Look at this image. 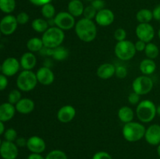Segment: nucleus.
I'll return each instance as SVG.
<instances>
[{
  "instance_id": "1",
  "label": "nucleus",
  "mask_w": 160,
  "mask_h": 159,
  "mask_svg": "<svg viewBox=\"0 0 160 159\" xmlns=\"http://www.w3.org/2000/svg\"><path fill=\"white\" fill-rule=\"evenodd\" d=\"M74 30L78 38L87 43L95 40L97 36V26L95 22L84 17L77 22Z\"/></svg>"
},
{
  "instance_id": "2",
  "label": "nucleus",
  "mask_w": 160,
  "mask_h": 159,
  "mask_svg": "<svg viewBox=\"0 0 160 159\" xmlns=\"http://www.w3.org/2000/svg\"><path fill=\"white\" fill-rule=\"evenodd\" d=\"M145 129L146 128L142 123L132 121L125 123L122 129V133L127 141L134 143L139 141L145 137Z\"/></svg>"
},
{
  "instance_id": "3",
  "label": "nucleus",
  "mask_w": 160,
  "mask_h": 159,
  "mask_svg": "<svg viewBox=\"0 0 160 159\" xmlns=\"http://www.w3.org/2000/svg\"><path fill=\"white\" fill-rule=\"evenodd\" d=\"M65 39V34L62 30L57 26H50L42 37L44 46L48 48H56L62 45Z\"/></svg>"
},
{
  "instance_id": "4",
  "label": "nucleus",
  "mask_w": 160,
  "mask_h": 159,
  "mask_svg": "<svg viewBox=\"0 0 160 159\" xmlns=\"http://www.w3.org/2000/svg\"><path fill=\"white\" fill-rule=\"evenodd\" d=\"M136 115L141 123H151L157 115L156 104L148 99L140 101L136 107Z\"/></svg>"
},
{
  "instance_id": "5",
  "label": "nucleus",
  "mask_w": 160,
  "mask_h": 159,
  "mask_svg": "<svg viewBox=\"0 0 160 159\" xmlns=\"http://www.w3.org/2000/svg\"><path fill=\"white\" fill-rule=\"evenodd\" d=\"M38 83L36 73L32 70H23L17 78V86L20 91L29 92L34 90Z\"/></svg>"
},
{
  "instance_id": "6",
  "label": "nucleus",
  "mask_w": 160,
  "mask_h": 159,
  "mask_svg": "<svg viewBox=\"0 0 160 159\" xmlns=\"http://www.w3.org/2000/svg\"><path fill=\"white\" fill-rule=\"evenodd\" d=\"M136 52L137 51L135 49L134 43L129 40L117 41L114 48L116 56L122 61L131 60L134 57Z\"/></svg>"
},
{
  "instance_id": "7",
  "label": "nucleus",
  "mask_w": 160,
  "mask_h": 159,
  "mask_svg": "<svg viewBox=\"0 0 160 159\" xmlns=\"http://www.w3.org/2000/svg\"><path fill=\"white\" fill-rule=\"evenodd\" d=\"M153 86L154 83L152 78L145 75L138 76L132 82L133 91L138 94L141 96L149 94L152 90Z\"/></svg>"
},
{
  "instance_id": "8",
  "label": "nucleus",
  "mask_w": 160,
  "mask_h": 159,
  "mask_svg": "<svg viewBox=\"0 0 160 159\" xmlns=\"http://www.w3.org/2000/svg\"><path fill=\"white\" fill-rule=\"evenodd\" d=\"M55 26L62 31H69L73 28L76 24L75 17L69 12H59L54 17Z\"/></svg>"
},
{
  "instance_id": "9",
  "label": "nucleus",
  "mask_w": 160,
  "mask_h": 159,
  "mask_svg": "<svg viewBox=\"0 0 160 159\" xmlns=\"http://www.w3.org/2000/svg\"><path fill=\"white\" fill-rule=\"evenodd\" d=\"M135 34L138 40L148 43L152 41L155 37V29L152 24L148 23H139L135 29Z\"/></svg>"
},
{
  "instance_id": "10",
  "label": "nucleus",
  "mask_w": 160,
  "mask_h": 159,
  "mask_svg": "<svg viewBox=\"0 0 160 159\" xmlns=\"http://www.w3.org/2000/svg\"><path fill=\"white\" fill-rule=\"evenodd\" d=\"M18 23L16 17L11 14L5 16L1 20H0V31L2 34L4 35H11L13 34L17 30Z\"/></svg>"
},
{
  "instance_id": "11",
  "label": "nucleus",
  "mask_w": 160,
  "mask_h": 159,
  "mask_svg": "<svg viewBox=\"0 0 160 159\" xmlns=\"http://www.w3.org/2000/svg\"><path fill=\"white\" fill-rule=\"evenodd\" d=\"M18 154V147L14 142L2 141L0 147V156L3 159H17Z\"/></svg>"
},
{
  "instance_id": "12",
  "label": "nucleus",
  "mask_w": 160,
  "mask_h": 159,
  "mask_svg": "<svg viewBox=\"0 0 160 159\" xmlns=\"http://www.w3.org/2000/svg\"><path fill=\"white\" fill-rule=\"evenodd\" d=\"M20 68V61L14 57H9L2 63V73L7 77L12 76L18 73Z\"/></svg>"
},
{
  "instance_id": "13",
  "label": "nucleus",
  "mask_w": 160,
  "mask_h": 159,
  "mask_svg": "<svg viewBox=\"0 0 160 159\" xmlns=\"http://www.w3.org/2000/svg\"><path fill=\"white\" fill-rule=\"evenodd\" d=\"M145 140L148 144L158 146L160 143V125L152 124L145 129Z\"/></svg>"
},
{
  "instance_id": "14",
  "label": "nucleus",
  "mask_w": 160,
  "mask_h": 159,
  "mask_svg": "<svg viewBox=\"0 0 160 159\" xmlns=\"http://www.w3.org/2000/svg\"><path fill=\"white\" fill-rule=\"evenodd\" d=\"M115 20V15L113 12L109 9H102L98 11L95 17V23L101 26H108L112 24Z\"/></svg>"
},
{
  "instance_id": "15",
  "label": "nucleus",
  "mask_w": 160,
  "mask_h": 159,
  "mask_svg": "<svg viewBox=\"0 0 160 159\" xmlns=\"http://www.w3.org/2000/svg\"><path fill=\"white\" fill-rule=\"evenodd\" d=\"M26 147L31 153L42 154L45 151L46 143L42 137L38 136H32L28 139Z\"/></svg>"
},
{
  "instance_id": "16",
  "label": "nucleus",
  "mask_w": 160,
  "mask_h": 159,
  "mask_svg": "<svg viewBox=\"0 0 160 159\" xmlns=\"http://www.w3.org/2000/svg\"><path fill=\"white\" fill-rule=\"evenodd\" d=\"M38 82L44 86H48L55 80V75L52 70L46 66H42L36 73Z\"/></svg>"
},
{
  "instance_id": "17",
  "label": "nucleus",
  "mask_w": 160,
  "mask_h": 159,
  "mask_svg": "<svg viewBox=\"0 0 160 159\" xmlns=\"http://www.w3.org/2000/svg\"><path fill=\"white\" fill-rule=\"evenodd\" d=\"M76 116V109L70 104L62 106L57 112V118L60 123H68Z\"/></svg>"
},
{
  "instance_id": "18",
  "label": "nucleus",
  "mask_w": 160,
  "mask_h": 159,
  "mask_svg": "<svg viewBox=\"0 0 160 159\" xmlns=\"http://www.w3.org/2000/svg\"><path fill=\"white\" fill-rule=\"evenodd\" d=\"M20 64L23 70H32L37 64V57L31 51L25 52L20 57Z\"/></svg>"
},
{
  "instance_id": "19",
  "label": "nucleus",
  "mask_w": 160,
  "mask_h": 159,
  "mask_svg": "<svg viewBox=\"0 0 160 159\" xmlns=\"http://www.w3.org/2000/svg\"><path fill=\"white\" fill-rule=\"evenodd\" d=\"M35 104L33 100L31 98H21L17 104H15L16 111L17 112L23 115H27V114H30L34 111Z\"/></svg>"
},
{
  "instance_id": "20",
  "label": "nucleus",
  "mask_w": 160,
  "mask_h": 159,
  "mask_svg": "<svg viewBox=\"0 0 160 159\" xmlns=\"http://www.w3.org/2000/svg\"><path fill=\"white\" fill-rule=\"evenodd\" d=\"M116 66L112 63L106 62L98 67L96 71V74L100 79L108 80L115 75Z\"/></svg>"
},
{
  "instance_id": "21",
  "label": "nucleus",
  "mask_w": 160,
  "mask_h": 159,
  "mask_svg": "<svg viewBox=\"0 0 160 159\" xmlns=\"http://www.w3.org/2000/svg\"><path fill=\"white\" fill-rule=\"evenodd\" d=\"M15 105L9 102H5L0 104V120L3 123L12 119L16 113Z\"/></svg>"
},
{
  "instance_id": "22",
  "label": "nucleus",
  "mask_w": 160,
  "mask_h": 159,
  "mask_svg": "<svg viewBox=\"0 0 160 159\" xmlns=\"http://www.w3.org/2000/svg\"><path fill=\"white\" fill-rule=\"evenodd\" d=\"M139 69H140V71L142 72V74L145 75V76H149V75L154 73L156 71V63L154 59L146 58L140 62Z\"/></svg>"
},
{
  "instance_id": "23",
  "label": "nucleus",
  "mask_w": 160,
  "mask_h": 159,
  "mask_svg": "<svg viewBox=\"0 0 160 159\" xmlns=\"http://www.w3.org/2000/svg\"><path fill=\"white\" fill-rule=\"evenodd\" d=\"M84 6L81 0H71L68 3V12L74 17L83 15Z\"/></svg>"
},
{
  "instance_id": "24",
  "label": "nucleus",
  "mask_w": 160,
  "mask_h": 159,
  "mask_svg": "<svg viewBox=\"0 0 160 159\" xmlns=\"http://www.w3.org/2000/svg\"><path fill=\"white\" fill-rule=\"evenodd\" d=\"M118 118L122 123H128L132 122L134 117V112L133 109L129 106H123L118 111Z\"/></svg>"
},
{
  "instance_id": "25",
  "label": "nucleus",
  "mask_w": 160,
  "mask_h": 159,
  "mask_svg": "<svg viewBox=\"0 0 160 159\" xmlns=\"http://www.w3.org/2000/svg\"><path fill=\"white\" fill-rule=\"evenodd\" d=\"M31 27L35 32L43 34L50 26L48 25V20H46L45 19L36 18L31 23Z\"/></svg>"
},
{
  "instance_id": "26",
  "label": "nucleus",
  "mask_w": 160,
  "mask_h": 159,
  "mask_svg": "<svg viewBox=\"0 0 160 159\" xmlns=\"http://www.w3.org/2000/svg\"><path fill=\"white\" fill-rule=\"evenodd\" d=\"M44 47L42 38L34 37L30 38L27 42V48L31 52H39Z\"/></svg>"
},
{
  "instance_id": "27",
  "label": "nucleus",
  "mask_w": 160,
  "mask_h": 159,
  "mask_svg": "<svg viewBox=\"0 0 160 159\" xmlns=\"http://www.w3.org/2000/svg\"><path fill=\"white\" fill-rule=\"evenodd\" d=\"M136 19L139 23H148L153 19L152 11L148 9H142L136 14Z\"/></svg>"
},
{
  "instance_id": "28",
  "label": "nucleus",
  "mask_w": 160,
  "mask_h": 159,
  "mask_svg": "<svg viewBox=\"0 0 160 159\" xmlns=\"http://www.w3.org/2000/svg\"><path fill=\"white\" fill-rule=\"evenodd\" d=\"M69 56V51L64 46L57 47L52 49V57L56 61H63Z\"/></svg>"
},
{
  "instance_id": "29",
  "label": "nucleus",
  "mask_w": 160,
  "mask_h": 159,
  "mask_svg": "<svg viewBox=\"0 0 160 159\" xmlns=\"http://www.w3.org/2000/svg\"><path fill=\"white\" fill-rule=\"evenodd\" d=\"M144 51H145V55L148 59H155L159 55V47L152 42H148L146 44V47H145V49Z\"/></svg>"
},
{
  "instance_id": "30",
  "label": "nucleus",
  "mask_w": 160,
  "mask_h": 159,
  "mask_svg": "<svg viewBox=\"0 0 160 159\" xmlns=\"http://www.w3.org/2000/svg\"><path fill=\"white\" fill-rule=\"evenodd\" d=\"M41 12H42V15L43 16V17H45V19H47V20L54 18L56 15V8L51 2L42 6Z\"/></svg>"
},
{
  "instance_id": "31",
  "label": "nucleus",
  "mask_w": 160,
  "mask_h": 159,
  "mask_svg": "<svg viewBox=\"0 0 160 159\" xmlns=\"http://www.w3.org/2000/svg\"><path fill=\"white\" fill-rule=\"evenodd\" d=\"M16 8V0H0V10L4 13L10 14Z\"/></svg>"
},
{
  "instance_id": "32",
  "label": "nucleus",
  "mask_w": 160,
  "mask_h": 159,
  "mask_svg": "<svg viewBox=\"0 0 160 159\" xmlns=\"http://www.w3.org/2000/svg\"><path fill=\"white\" fill-rule=\"evenodd\" d=\"M22 98L21 93H20V90H17V89H14L12 90L9 92V95H8V102L10 103V104L15 105Z\"/></svg>"
},
{
  "instance_id": "33",
  "label": "nucleus",
  "mask_w": 160,
  "mask_h": 159,
  "mask_svg": "<svg viewBox=\"0 0 160 159\" xmlns=\"http://www.w3.org/2000/svg\"><path fill=\"white\" fill-rule=\"evenodd\" d=\"M45 159H68L67 154L61 150H52L48 153Z\"/></svg>"
},
{
  "instance_id": "34",
  "label": "nucleus",
  "mask_w": 160,
  "mask_h": 159,
  "mask_svg": "<svg viewBox=\"0 0 160 159\" xmlns=\"http://www.w3.org/2000/svg\"><path fill=\"white\" fill-rule=\"evenodd\" d=\"M97 12L98 11L92 5H90V6H88L86 7H84L83 16H84V18L93 20V19H95V17H96Z\"/></svg>"
},
{
  "instance_id": "35",
  "label": "nucleus",
  "mask_w": 160,
  "mask_h": 159,
  "mask_svg": "<svg viewBox=\"0 0 160 159\" xmlns=\"http://www.w3.org/2000/svg\"><path fill=\"white\" fill-rule=\"evenodd\" d=\"M4 137L5 140L7 141L10 142H15L16 140L17 139L18 136H17V132L15 129L13 128H9L4 132Z\"/></svg>"
},
{
  "instance_id": "36",
  "label": "nucleus",
  "mask_w": 160,
  "mask_h": 159,
  "mask_svg": "<svg viewBox=\"0 0 160 159\" xmlns=\"http://www.w3.org/2000/svg\"><path fill=\"white\" fill-rule=\"evenodd\" d=\"M115 76L119 79H124L128 76V69L124 65H117L116 66Z\"/></svg>"
},
{
  "instance_id": "37",
  "label": "nucleus",
  "mask_w": 160,
  "mask_h": 159,
  "mask_svg": "<svg viewBox=\"0 0 160 159\" xmlns=\"http://www.w3.org/2000/svg\"><path fill=\"white\" fill-rule=\"evenodd\" d=\"M127 37V32L123 28L120 27L117 28L114 32V38L117 41H121L126 40Z\"/></svg>"
},
{
  "instance_id": "38",
  "label": "nucleus",
  "mask_w": 160,
  "mask_h": 159,
  "mask_svg": "<svg viewBox=\"0 0 160 159\" xmlns=\"http://www.w3.org/2000/svg\"><path fill=\"white\" fill-rule=\"evenodd\" d=\"M16 18H17L18 24L20 25L26 24V23H28V21L30 20L29 15L25 12H21L20 13H18L17 17H16Z\"/></svg>"
},
{
  "instance_id": "39",
  "label": "nucleus",
  "mask_w": 160,
  "mask_h": 159,
  "mask_svg": "<svg viewBox=\"0 0 160 159\" xmlns=\"http://www.w3.org/2000/svg\"><path fill=\"white\" fill-rule=\"evenodd\" d=\"M140 98L141 95H139L138 94L133 91L132 93H131L128 95V103L132 104V105H138L139 104V102H140Z\"/></svg>"
},
{
  "instance_id": "40",
  "label": "nucleus",
  "mask_w": 160,
  "mask_h": 159,
  "mask_svg": "<svg viewBox=\"0 0 160 159\" xmlns=\"http://www.w3.org/2000/svg\"><path fill=\"white\" fill-rule=\"evenodd\" d=\"M92 159H112V157L106 151H98L94 154Z\"/></svg>"
},
{
  "instance_id": "41",
  "label": "nucleus",
  "mask_w": 160,
  "mask_h": 159,
  "mask_svg": "<svg viewBox=\"0 0 160 159\" xmlns=\"http://www.w3.org/2000/svg\"><path fill=\"white\" fill-rule=\"evenodd\" d=\"M92 5L97 11H100L102 9H105V6H106V2H105L104 0H93L92 2Z\"/></svg>"
},
{
  "instance_id": "42",
  "label": "nucleus",
  "mask_w": 160,
  "mask_h": 159,
  "mask_svg": "<svg viewBox=\"0 0 160 159\" xmlns=\"http://www.w3.org/2000/svg\"><path fill=\"white\" fill-rule=\"evenodd\" d=\"M8 79L7 76H5L4 74L1 73L0 74V91L4 90L8 86Z\"/></svg>"
},
{
  "instance_id": "43",
  "label": "nucleus",
  "mask_w": 160,
  "mask_h": 159,
  "mask_svg": "<svg viewBox=\"0 0 160 159\" xmlns=\"http://www.w3.org/2000/svg\"><path fill=\"white\" fill-rule=\"evenodd\" d=\"M146 44L145 42H144L143 41L138 40L137 41L134 43V46H135V49L137 51H144L145 49V47H146Z\"/></svg>"
},
{
  "instance_id": "44",
  "label": "nucleus",
  "mask_w": 160,
  "mask_h": 159,
  "mask_svg": "<svg viewBox=\"0 0 160 159\" xmlns=\"http://www.w3.org/2000/svg\"><path fill=\"white\" fill-rule=\"evenodd\" d=\"M152 14L153 19H155L160 23V4L154 8V9L152 10Z\"/></svg>"
},
{
  "instance_id": "45",
  "label": "nucleus",
  "mask_w": 160,
  "mask_h": 159,
  "mask_svg": "<svg viewBox=\"0 0 160 159\" xmlns=\"http://www.w3.org/2000/svg\"><path fill=\"white\" fill-rule=\"evenodd\" d=\"M29 2H31L34 6H42L44 5L47 4V3L51 2L52 0H29Z\"/></svg>"
},
{
  "instance_id": "46",
  "label": "nucleus",
  "mask_w": 160,
  "mask_h": 159,
  "mask_svg": "<svg viewBox=\"0 0 160 159\" xmlns=\"http://www.w3.org/2000/svg\"><path fill=\"white\" fill-rule=\"evenodd\" d=\"M27 141H28V140H26L23 137H17V139L15 141V143L17 144V147H23L27 146Z\"/></svg>"
},
{
  "instance_id": "47",
  "label": "nucleus",
  "mask_w": 160,
  "mask_h": 159,
  "mask_svg": "<svg viewBox=\"0 0 160 159\" xmlns=\"http://www.w3.org/2000/svg\"><path fill=\"white\" fill-rule=\"evenodd\" d=\"M39 52L41 53V55H42L52 56V48H46V47L44 46L43 48H42V49Z\"/></svg>"
},
{
  "instance_id": "48",
  "label": "nucleus",
  "mask_w": 160,
  "mask_h": 159,
  "mask_svg": "<svg viewBox=\"0 0 160 159\" xmlns=\"http://www.w3.org/2000/svg\"><path fill=\"white\" fill-rule=\"evenodd\" d=\"M27 159H45L43 156L41 154H34V153H31Z\"/></svg>"
},
{
  "instance_id": "49",
  "label": "nucleus",
  "mask_w": 160,
  "mask_h": 159,
  "mask_svg": "<svg viewBox=\"0 0 160 159\" xmlns=\"http://www.w3.org/2000/svg\"><path fill=\"white\" fill-rule=\"evenodd\" d=\"M5 132V126H4V123L3 122H2L0 120V136L2 135Z\"/></svg>"
},
{
  "instance_id": "50",
  "label": "nucleus",
  "mask_w": 160,
  "mask_h": 159,
  "mask_svg": "<svg viewBox=\"0 0 160 159\" xmlns=\"http://www.w3.org/2000/svg\"><path fill=\"white\" fill-rule=\"evenodd\" d=\"M156 114H157L159 116H160V104L156 107Z\"/></svg>"
},
{
  "instance_id": "51",
  "label": "nucleus",
  "mask_w": 160,
  "mask_h": 159,
  "mask_svg": "<svg viewBox=\"0 0 160 159\" xmlns=\"http://www.w3.org/2000/svg\"><path fill=\"white\" fill-rule=\"evenodd\" d=\"M157 154L159 155V157H160V143L157 146Z\"/></svg>"
},
{
  "instance_id": "52",
  "label": "nucleus",
  "mask_w": 160,
  "mask_h": 159,
  "mask_svg": "<svg viewBox=\"0 0 160 159\" xmlns=\"http://www.w3.org/2000/svg\"><path fill=\"white\" fill-rule=\"evenodd\" d=\"M158 37H159V40H160V28H159V31H158Z\"/></svg>"
},
{
  "instance_id": "53",
  "label": "nucleus",
  "mask_w": 160,
  "mask_h": 159,
  "mask_svg": "<svg viewBox=\"0 0 160 159\" xmlns=\"http://www.w3.org/2000/svg\"><path fill=\"white\" fill-rule=\"evenodd\" d=\"M0 72L2 73V65H0Z\"/></svg>"
},
{
  "instance_id": "54",
  "label": "nucleus",
  "mask_w": 160,
  "mask_h": 159,
  "mask_svg": "<svg viewBox=\"0 0 160 159\" xmlns=\"http://www.w3.org/2000/svg\"><path fill=\"white\" fill-rule=\"evenodd\" d=\"M2 140H1V139H0V147H1V144H2Z\"/></svg>"
},
{
  "instance_id": "55",
  "label": "nucleus",
  "mask_w": 160,
  "mask_h": 159,
  "mask_svg": "<svg viewBox=\"0 0 160 159\" xmlns=\"http://www.w3.org/2000/svg\"><path fill=\"white\" fill-rule=\"evenodd\" d=\"M1 34H2V32H1V31H0V37H1Z\"/></svg>"
},
{
  "instance_id": "56",
  "label": "nucleus",
  "mask_w": 160,
  "mask_h": 159,
  "mask_svg": "<svg viewBox=\"0 0 160 159\" xmlns=\"http://www.w3.org/2000/svg\"><path fill=\"white\" fill-rule=\"evenodd\" d=\"M88 1H91V2H92V1H93V0H88Z\"/></svg>"
},
{
  "instance_id": "57",
  "label": "nucleus",
  "mask_w": 160,
  "mask_h": 159,
  "mask_svg": "<svg viewBox=\"0 0 160 159\" xmlns=\"http://www.w3.org/2000/svg\"><path fill=\"white\" fill-rule=\"evenodd\" d=\"M158 159H160V157H159V158H158Z\"/></svg>"
},
{
  "instance_id": "58",
  "label": "nucleus",
  "mask_w": 160,
  "mask_h": 159,
  "mask_svg": "<svg viewBox=\"0 0 160 159\" xmlns=\"http://www.w3.org/2000/svg\"><path fill=\"white\" fill-rule=\"evenodd\" d=\"M70 1H71V0H70Z\"/></svg>"
}]
</instances>
